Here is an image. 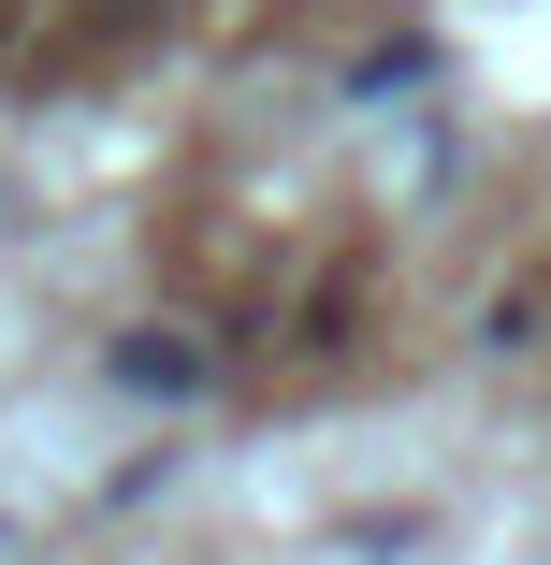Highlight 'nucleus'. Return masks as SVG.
Instances as JSON below:
<instances>
[{"label": "nucleus", "mask_w": 551, "mask_h": 565, "mask_svg": "<svg viewBox=\"0 0 551 565\" xmlns=\"http://www.w3.org/2000/svg\"><path fill=\"white\" fill-rule=\"evenodd\" d=\"M146 15H174V0H87V44H146Z\"/></svg>", "instance_id": "1"}]
</instances>
